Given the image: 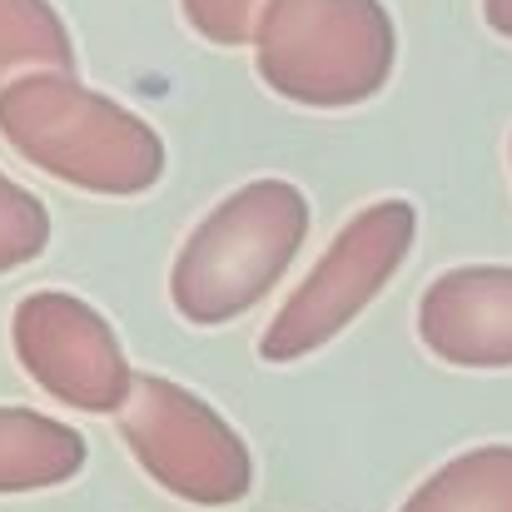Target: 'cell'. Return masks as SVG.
Masks as SVG:
<instances>
[{
    "instance_id": "obj_10",
    "label": "cell",
    "mask_w": 512,
    "mask_h": 512,
    "mask_svg": "<svg viewBox=\"0 0 512 512\" xmlns=\"http://www.w3.org/2000/svg\"><path fill=\"white\" fill-rule=\"evenodd\" d=\"M25 75H75V40L50 0H0V90Z\"/></svg>"
},
{
    "instance_id": "obj_4",
    "label": "cell",
    "mask_w": 512,
    "mask_h": 512,
    "mask_svg": "<svg viewBox=\"0 0 512 512\" xmlns=\"http://www.w3.org/2000/svg\"><path fill=\"white\" fill-rule=\"evenodd\" d=\"M413 234H418V209L408 199H378L358 209L319 254V264L304 274V284L269 319L259 339L264 363H299L339 339L408 264Z\"/></svg>"
},
{
    "instance_id": "obj_13",
    "label": "cell",
    "mask_w": 512,
    "mask_h": 512,
    "mask_svg": "<svg viewBox=\"0 0 512 512\" xmlns=\"http://www.w3.org/2000/svg\"><path fill=\"white\" fill-rule=\"evenodd\" d=\"M483 20H488L493 35L512 40V0H483Z\"/></svg>"
},
{
    "instance_id": "obj_1",
    "label": "cell",
    "mask_w": 512,
    "mask_h": 512,
    "mask_svg": "<svg viewBox=\"0 0 512 512\" xmlns=\"http://www.w3.org/2000/svg\"><path fill=\"white\" fill-rule=\"evenodd\" d=\"M5 145L85 194H145L165 179V140L120 100L75 75H25L0 90Z\"/></svg>"
},
{
    "instance_id": "obj_2",
    "label": "cell",
    "mask_w": 512,
    "mask_h": 512,
    "mask_svg": "<svg viewBox=\"0 0 512 512\" xmlns=\"http://www.w3.org/2000/svg\"><path fill=\"white\" fill-rule=\"evenodd\" d=\"M309 219V199L289 179H249L224 194L174 254V314L194 329H219L249 314L299 259Z\"/></svg>"
},
{
    "instance_id": "obj_9",
    "label": "cell",
    "mask_w": 512,
    "mask_h": 512,
    "mask_svg": "<svg viewBox=\"0 0 512 512\" xmlns=\"http://www.w3.org/2000/svg\"><path fill=\"white\" fill-rule=\"evenodd\" d=\"M398 512H512V443H483L448 458Z\"/></svg>"
},
{
    "instance_id": "obj_11",
    "label": "cell",
    "mask_w": 512,
    "mask_h": 512,
    "mask_svg": "<svg viewBox=\"0 0 512 512\" xmlns=\"http://www.w3.org/2000/svg\"><path fill=\"white\" fill-rule=\"evenodd\" d=\"M45 244H50V209L10 174H0V274L25 269L30 259L45 254Z\"/></svg>"
},
{
    "instance_id": "obj_8",
    "label": "cell",
    "mask_w": 512,
    "mask_h": 512,
    "mask_svg": "<svg viewBox=\"0 0 512 512\" xmlns=\"http://www.w3.org/2000/svg\"><path fill=\"white\" fill-rule=\"evenodd\" d=\"M85 468V438L35 408H0V493L60 488Z\"/></svg>"
},
{
    "instance_id": "obj_5",
    "label": "cell",
    "mask_w": 512,
    "mask_h": 512,
    "mask_svg": "<svg viewBox=\"0 0 512 512\" xmlns=\"http://www.w3.org/2000/svg\"><path fill=\"white\" fill-rule=\"evenodd\" d=\"M120 438L140 468L194 508H234L254 488L249 443L184 383L140 373L120 413Z\"/></svg>"
},
{
    "instance_id": "obj_7",
    "label": "cell",
    "mask_w": 512,
    "mask_h": 512,
    "mask_svg": "<svg viewBox=\"0 0 512 512\" xmlns=\"http://www.w3.org/2000/svg\"><path fill=\"white\" fill-rule=\"evenodd\" d=\"M418 339L448 368H512V264H463L418 299Z\"/></svg>"
},
{
    "instance_id": "obj_14",
    "label": "cell",
    "mask_w": 512,
    "mask_h": 512,
    "mask_svg": "<svg viewBox=\"0 0 512 512\" xmlns=\"http://www.w3.org/2000/svg\"><path fill=\"white\" fill-rule=\"evenodd\" d=\"M508 165H512V140H508Z\"/></svg>"
},
{
    "instance_id": "obj_12",
    "label": "cell",
    "mask_w": 512,
    "mask_h": 512,
    "mask_svg": "<svg viewBox=\"0 0 512 512\" xmlns=\"http://www.w3.org/2000/svg\"><path fill=\"white\" fill-rule=\"evenodd\" d=\"M179 5H184L189 30L209 45H224V50L254 45L259 20L269 10V0H179Z\"/></svg>"
},
{
    "instance_id": "obj_6",
    "label": "cell",
    "mask_w": 512,
    "mask_h": 512,
    "mask_svg": "<svg viewBox=\"0 0 512 512\" xmlns=\"http://www.w3.org/2000/svg\"><path fill=\"white\" fill-rule=\"evenodd\" d=\"M10 343L40 393L80 413H125L135 378L115 324L65 289H35L10 314Z\"/></svg>"
},
{
    "instance_id": "obj_3",
    "label": "cell",
    "mask_w": 512,
    "mask_h": 512,
    "mask_svg": "<svg viewBox=\"0 0 512 512\" xmlns=\"http://www.w3.org/2000/svg\"><path fill=\"white\" fill-rule=\"evenodd\" d=\"M398 60L383 0H269L254 65L259 80L304 110H353L373 100Z\"/></svg>"
}]
</instances>
